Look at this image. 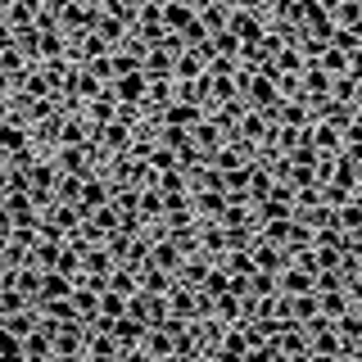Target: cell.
Segmentation results:
<instances>
[{
    "label": "cell",
    "mask_w": 362,
    "mask_h": 362,
    "mask_svg": "<svg viewBox=\"0 0 362 362\" xmlns=\"http://www.w3.org/2000/svg\"><path fill=\"white\" fill-rule=\"evenodd\" d=\"M82 5H105V0H82Z\"/></svg>",
    "instance_id": "f907efd6"
},
{
    "label": "cell",
    "mask_w": 362,
    "mask_h": 362,
    "mask_svg": "<svg viewBox=\"0 0 362 362\" xmlns=\"http://www.w3.org/2000/svg\"><path fill=\"white\" fill-rule=\"evenodd\" d=\"M358 308H362V303H358Z\"/></svg>",
    "instance_id": "11a10c76"
},
{
    "label": "cell",
    "mask_w": 362,
    "mask_h": 362,
    "mask_svg": "<svg viewBox=\"0 0 362 362\" xmlns=\"http://www.w3.org/2000/svg\"><path fill=\"white\" fill-rule=\"evenodd\" d=\"M82 181L86 177H77V173H59V181H54V199H59V204H77V199H82Z\"/></svg>",
    "instance_id": "d6a6232c"
},
{
    "label": "cell",
    "mask_w": 362,
    "mask_h": 362,
    "mask_svg": "<svg viewBox=\"0 0 362 362\" xmlns=\"http://www.w3.org/2000/svg\"><path fill=\"white\" fill-rule=\"evenodd\" d=\"M354 195H358V190H354V186H339V181H326V186H322V199L331 204V209H339V204L354 199Z\"/></svg>",
    "instance_id": "ee69618b"
},
{
    "label": "cell",
    "mask_w": 362,
    "mask_h": 362,
    "mask_svg": "<svg viewBox=\"0 0 362 362\" xmlns=\"http://www.w3.org/2000/svg\"><path fill=\"white\" fill-rule=\"evenodd\" d=\"M290 249L286 245H272V240H254V267H263V272H286L290 267Z\"/></svg>",
    "instance_id": "4fadbf2b"
},
{
    "label": "cell",
    "mask_w": 362,
    "mask_h": 362,
    "mask_svg": "<svg viewBox=\"0 0 362 362\" xmlns=\"http://www.w3.org/2000/svg\"><path fill=\"white\" fill-rule=\"evenodd\" d=\"M86 322H59L54 326V358H86Z\"/></svg>",
    "instance_id": "7a4b0ae2"
},
{
    "label": "cell",
    "mask_w": 362,
    "mask_h": 362,
    "mask_svg": "<svg viewBox=\"0 0 362 362\" xmlns=\"http://www.w3.org/2000/svg\"><path fill=\"white\" fill-rule=\"evenodd\" d=\"M313 145L322 154H339V150H344V132L331 127V122H313Z\"/></svg>",
    "instance_id": "4316f807"
},
{
    "label": "cell",
    "mask_w": 362,
    "mask_h": 362,
    "mask_svg": "<svg viewBox=\"0 0 362 362\" xmlns=\"http://www.w3.org/2000/svg\"><path fill=\"white\" fill-rule=\"evenodd\" d=\"M173 272H168V267H158L154 263V258H150V263H145L141 267V290H154V294H168V290H173Z\"/></svg>",
    "instance_id": "484cf974"
},
{
    "label": "cell",
    "mask_w": 362,
    "mask_h": 362,
    "mask_svg": "<svg viewBox=\"0 0 362 362\" xmlns=\"http://www.w3.org/2000/svg\"><path fill=\"white\" fill-rule=\"evenodd\" d=\"M73 308H77V317H82V322L90 326L100 317V290L95 286H82V281H77L73 286Z\"/></svg>",
    "instance_id": "603a6c76"
},
{
    "label": "cell",
    "mask_w": 362,
    "mask_h": 362,
    "mask_svg": "<svg viewBox=\"0 0 362 362\" xmlns=\"http://www.w3.org/2000/svg\"><path fill=\"white\" fill-rule=\"evenodd\" d=\"M5 190H9V158L0 163V199H5Z\"/></svg>",
    "instance_id": "bcb514c9"
},
{
    "label": "cell",
    "mask_w": 362,
    "mask_h": 362,
    "mask_svg": "<svg viewBox=\"0 0 362 362\" xmlns=\"http://www.w3.org/2000/svg\"><path fill=\"white\" fill-rule=\"evenodd\" d=\"M245 100H249V105H254V109H272V105H276V100H281V86H276V77L258 68V73H254V82L245 86Z\"/></svg>",
    "instance_id": "30bf717a"
},
{
    "label": "cell",
    "mask_w": 362,
    "mask_h": 362,
    "mask_svg": "<svg viewBox=\"0 0 362 362\" xmlns=\"http://www.w3.org/2000/svg\"><path fill=\"white\" fill-rule=\"evenodd\" d=\"M358 105H362V82H358Z\"/></svg>",
    "instance_id": "816d5d0a"
},
{
    "label": "cell",
    "mask_w": 362,
    "mask_h": 362,
    "mask_svg": "<svg viewBox=\"0 0 362 362\" xmlns=\"http://www.w3.org/2000/svg\"><path fill=\"white\" fill-rule=\"evenodd\" d=\"M168 308H173V317H181V322H199L204 308H199V286H186V281H173V290H168Z\"/></svg>",
    "instance_id": "3957f363"
},
{
    "label": "cell",
    "mask_w": 362,
    "mask_h": 362,
    "mask_svg": "<svg viewBox=\"0 0 362 362\" xmlns=\"http://www.w3.org/2000/svg\"><path fill=\"white\" fill-rule=\"evenodd\" d=\"M231 9H235V5H226V0H213L209 9H199V23H204L209 32H222L226 23H231Z\"/></svg>",
    "instance_id": "1f68e13d"
},
{
    "label": "cell",
    "mask_w": 362,
    "mask_h": 362,
    "mask_svg": "<svg viewBox=\"0 0 362 362\" xmlns=\"http://www.w3.org/2000/svg\"><path fill=\"white\" fill-rule=\"evenodd\" d=\"M231 195H226L222 186H204V190H190V209L199 213V218H222Z\"/></svg>",
    "instance_id": "9c48e42d"
},
{
    "label": "cell",
    "mask_w": 362,
    "mask_h": 362,
    "mask_svg": "<svg viewBox=\"0 0 362 362\" xmlns=\"http://www.w3.org/2000/svg\"><path fill=\"white\" fill-rule=\"evenodd\" d=\"M109 286H113V290H122V294H132V290H141V276H136L132 267H122V263H118V267L109 272Z\"/></svg>",
    "instance_id": "60d3db41"
},
{
    "label": "cell",
    "mask_w": 362,
    "mask_h": 362,
    "mask_svg": "<svg viewBox=\"0 0 362 362\" xmlns=\"http://www.w3.org/2000/svg\"><path fill=\"white\" fill-rule=\"evenodd\" d=\"M213 317H222V322H240V294L222 290L218 299H213Z\"/></svg>",
    "instance_id": "e575fe53"
},
{
    "label": "cell",
    "mask_w": 362,
    "mask_h": 362,
    "mask_svg": "<svg viewBox=\"0 0 362 362\" xmlns=\"http://www.w3.org/2000/svg\"><path fill=\"white\" fill-rule=\"evenodd\" d=\"M113 267H118V258H113L109 245H86L82 249V272L86 276H109Z\"/></svg>",
    "instance_id": "9a60e30c"
},
{
    "label": "cell",
    "mask_w": 362,
    "mask_h": 362,
    "mask_svg": "<svg viewBox=\"0 0 362 362\" xmlns=\"http://www.w3.org/2000/svg\"><path fill=\"white\" fill-rule=\"evenodd\" d=\"M122 313H127V294L113 290V286H105V290H100V317H95L90 326H109L113 317H122Z\"/></svg>",
    "instance_id": "7402d4cb"
},
{
    "label": "cell",
    "mask_w": 362,
    "mask_h": 362,
    "mask_svg": "<svg viewBox=\"0 0 362 362\" xmlns=\"http://www.w3.org/2000/svg\"><path fill=\"white\" fill-rule=\"evenodd\" d=\"M272 349H276V358H313L308 349V331H303L299 322H286L276 335H272Z\"/></svg>",
    "instance_id": "277c9868"
},
{
    "label": "cell",
    "mask_w": 362,
    "mask_h": 362,
    "mask_svg": "<svg viewBox=\"0 0 362 362\" xmlns=\"http://www.w3.org/2000/svg\"><path fill=\"white\" fill-rule=\"evenodd\" d=\"M349 240H354V245H358V249H362V231H354V235H349Z\"/></svg>",
    "instance_id": "c3c4849f"
},
{
    "label": "cell",
    "mask_w": 362,
    "mask_h": 362,
    "mask_svg": "<svg viewBox=\"0 0 362 362\" xmlns=\"http://www.w3.org/2000/svg\"><path fill=\"white\" fill-rule=\"evenodd\" d=\"M204 68H209V59H204L199 50H181L173 77H177V82H195V77H204Z\"/></svg>",
    "instance_id": "d4e9b609"
},
{
    "label": "cell",
    "mask_w": 362,
    "mask_h": 362,
    "mask_svg": "<svg viewBox=\"0 0 362 362\" xmlns=\"http://www.w3.org/2000/svg\"><path fill=\"white\" fill-rule=\"evenodd\" d=\"M86 358H90V362H122L118 335L105 331V326H90V331H86Z\"/></svg>",
    "instance_id": "5b68a950"
},
{
    "label": "cell",
    "mask_w": 362,
    "mask_h": 362,
    "mask_svg": "<svg viewBox=\"0 0 362 362\" xmlns=\"http://www.w3.org/2000/svg\"><path fill=\"white\" fill-rule=\"evenodd\" d=\"M331 95H335V100H349V105H358V77H354V73L331 77Z\"/></svg>",
    "instance_id": "f35d334b"
},
{
    "label": "cell",
    "mask_w": 362,
    "mask_h": 362,
    "mask_svg": "<svg viewBox=\"0 0 362 362\" xmlns=\"http://www.w3.org/2000/svg\"><path fill=\"white\" fill-rule=\"evenodd\" d=\"M186 5H190V9H195V14H199V9H209L213 0H186Z\"/></svg>",
    "instance_id": "7dc6e473"
},
{
    "label": "cell",
    "mask_w": 362,
    "mask_h": 362,
    "mask_svg": "<svg viewBox=\"0 0 362 362\" xmlns=\"http://www.w3.org/2000/svg\"><path fill=\"white\" fill-rule=\"evenodd\" d=\"M163 213H168V209H163V190H158V186H145V190H141V218H145V222H158Z\"/></svg>",
    "instance_id": "836d02e7"
},
{
    "label": "cell",
    "mask_w": 362,
    "mask_h": 362,
    "mask_svg": "<svg viewBox=\"0 0 362 362\" xmlns=\"http://www.w3.org/2000/svg\"><path fill=\"white\" fill-rule=\"evenodd\" d=\"M303 331H308V349H313V358H344V339H339L335 317L317 313L313 322H303Z\"/></svg>",
    "instance_id": "6da1fadb"
},
{
    "label": "cell",
    "mask_w": 362,
    "mask_h": 362,
    "mask_svg": "<svg viewBox=\"0 0 362 362\" xmlns=\"http://www.w3.org/2000/svg\"><path fill=\"white\" fill-rule=\"evenodd\" d=\"M0 272H5V258H0Z\"/></svg>",
    "instance_id": "f5cc1de1"
},
{
    "label": "cell",
    "mask_w": 362,
    "mask_h": 362,
    "mask_svg": "<svg viewBox=\"0 0 362 362\" xmlns=\"http://www.w3.org/2000/svg\"><path fill=\"white\" fill-rule=\"evenodd\" d=\"M317 299H322V313L326 317H344L349 308H354V294H349V286L344 290H322Z\"/></svg>",
    "instance_id": "f546056e"
},
{
    "label": "cell",
    "mask_w": 362,
    "mask_h": 362,
    "mask_svg": "<svg viewBox=\"0 0 362 362\" xmlns=\"http://www.w3.org/2000/svg\"><path fill=\"white\" fill-rule=\"evenodd\" d=\"M141 358H145V362L177 358V335L168 331V326H150V331H145V344H141Z\"/></svg>",
    "instance_id": "8992f818"
},
{
    "label": "cell",
    "mask_w": 362,
    "mask_h": 362,
    "mask_svg": "<svg viewBox=\"0 0 362 362\" xmlns=\"http://www.w3.org/2000/svg\"><path fill=\"white\" fill-rule=\"evenodd\" d=\"M95 32L105 37L113 50H118L122 41H127V32H132V23L127 18H118V14H109V9H100V18H95Z\"/></svg>",
    "instance_id": "44dd1931"
},
{
    "label": "cell",
    "mask_w": 362,
    "mask_h": 362,
    "mask_svg": "<svg viewBox=\"0 0 362 362\" xmlns=\"http://www.w3.org/2000/svg\"><path fill=\"white\" fill-rule=\"evenodd\" d=\"M0 358H23V335H14L0 317Z\"/></svg>",
    "instance_id": "b9f144b4"
},
{
    "label": "cell",
    "mask_w": 362,
    "mask_h": 362,
    "mask_svg": "<svg viewBox=\"0 0 362 362\" xmlns=\"http://www.w3.org/2000/svg\"><path fill=\"white\" fill-rule=\"evenodd\" d=\"M313 272L308 267H299V263H290L286 272H281V290H286V294H308L313 290Z\"/></svg>",
    "instance_id": "f1b7e54d"
},
{
    "label": "cell",
    "mask_w": 362,
    "mask_h": 362,
    "mask_svg": "<svg viewBox=\"0 0 362 362\" xmlns=\"http://www.w3.org/2000/svg\"><path fill=\"white\" fill-rule=\"evenodd\" d=\"M195 23V9L186 5V0H163V28L168 32H181V28H190Z\"/></svg>",
    "instance_id": "83f0119b"
},
{
    "label": "cell",
    "mask_w": 362,
    "mask_h": 362,
    "mask_svg": "<svg viewBox=\"0 0 362 362\" xmlns=\"http://www.w3.org/2000/svg\"><path fill=\"white\" fill-rule=\"evenodd\" d=\"M18 308H32V299L18 286H0V317H9V313H18Z\"/></svg>",
    "instance_id": "d590c367"
},
{
    "label": "cell",
    "mask_w": 362,
    "mask_h": 362,
    "mask_svg": "<svg viewBox=\"0 0 362 362\" xmlns=\"http://www.w3.org/2000/svg\"><path fill=\"white\" fill-rule=\"evenodd\" d=\"M190 136H195V145H199V150H204V158H213V154H218V145L226 141V132H222L218 122L209 118V113H204V118L195 122V127H190Z\"/></svg>",
    "instance_id": "ac0fdd59"
},
{
    "label": "cell",
    "mask_w": 362,
    "mask_h": 362,
    "mask_svg": "<svg viewBox=\"0 0 362 362\" xmlns=\"http://www.w3.org/2000/svg\"><path fill=\"white\" fill-rule=\"evenodd\" d=\"M299 86H303V100L317 105V100L331 95V73H326L317 59H308V64H303V73H299Z\"/></svg>",
    "instance_id": "52a82bcc"
},
{
    "label": "cell",
    "mask_w": 362,
    "mask_h": 362,
    "mask_svg": "<svg viewBox=\"0 0 362 362\" xmlns=\"http://www.w3.org/2000/svg\"><path fill=\"white\" fill-rule=\"evenodd\" d=\"M226 28H231L240 41H263L267 14H254V9H231V23H226Z\"/></svg>",
    "instance_id": "8fae6325"
},
{
    "label": "cell",
    "mask_w": 362,
    "mask_h": 362,
    "mask_svg": "<svg viewBox=\"0 0 362 362\" xmlns=\"http://www.w3.org/2000/svg\"><path fill=\"white\" fill-rule=\"evenodd\" d=\"M331 45H339L344 54H354V50H362V32H358V28H335Z\"/></svg>",
    "instance_id": "7bdbcfd3"
},
{
    "label": "cell",
    "mask_w": 362,
    "mask_h": 362,
    "mask_svg": "<svg viewBox=\"0 0 362 362\" xmlns=\"http://www.w3.org/2000/svg\"><path fill=\"white\" fill-rule=\"evenodd\" d=\"M317 5H326V9H335V5H339V0H317Z\"/></svg>",
    "instance_id": "681fc988"
},
{
    "label": "cell",
    "mask_w": 362,
    "mask_h": 362,
    "mask_svg": "<svg viewBox=\"0 0 362 362\" xmlns=\"http://www.w3.org/2000/svg\"><path fill=\"white\" fill-rule=\"evenodd\" d=\"M73 286H77V281L68 276V272L45 267V272H41V294H37V303H41V299H59V294H73Z\"/></svg>",
    "instance_id": "ffe728a7"
},
{
    "label": "cell",
    "mask_w": 362,
    "mask_h": 362,
    "mask_svg": "<svg viewBox=\"0 0 362 362\" xmlns=\"http://www.w3.org/2000/svg\"><path fill=\"white\" fill-rule=\"evenodd\" d=\"M272 168L267 163H254V173H249V204H258V199H267L272 195Z\"/></svg>",
    "instance_id": "4dcf8cb0"
},
{
    "label": "cell",
    "mask_w": 362,
    "mask_h": 362,
    "mask_svg": "<svg viewBox=\"0 0 362 362\" xmlns=\"http://www.w3.org/2000/svg\"><path fill=\"white\" fill-rule=\"evenodd\" d=\"M204 113H209L204 105H190V100H173V105L158 113V118H163L168 127H186V132H190V127H195V122L204 118Z\"/></svg>",
    "instance_id": "5bb4252c"
},
{
    "label": "cell",
    "mask_w": 362,
    "mask_h": 362,
    "mask_svg": "<svg viewBox=\"0 0 362 362\" xmlns=\"http://www.w3.org/2000/svg\"><path fill=\"white\" fill-rule=\"evenodd\" d=\"M23 145H32V127H23L14 118H0V154H18Z\"/></svg>",
    "instance_id": "e0dca14e"
},
{
    "label": "cell",
    "mask_w": 362,
    "mask_h": 362,
    "mask_svg": "<svg viewBox=\"0 0 362 362\" xmlns=\"http://www.w3.org/2000/svg\"><path fill=\"white\" fill-rule=\"evenodd\" d=\"M145 90H150V77H145V68H136V73H122L118 82H113V95H118L122 105H145Z\"/></svg>",
    "instance_id": "7c38bea8"
},
{
    "label": "cell",
    "mask_w": 362,
    "mask_h": 362,
    "mask_svg": "<svg viewBox=\"0 0 362 362\" xmlns=\"http://www.w3.org/2000/svg\"><path fill=\"white\" fill-rule=\"evenodd\" d=\"M339 339H344V358H362V308L354 303L344 317H335Z\"/></svg>",
    "instance_id": "ba28073f"
},
{
    "label": "cell",
    "mask_w": 362,
    "mask_h": 362,
    "mask_svg": "<svg viewBox=\"0 0 362 362\" xmlns=\"http://www.w3.org/2000/svg\"><path fill=\"white\" fill-rule=\"evenodd\" d=\"M173 68H177V50L168 41L145 50V77H173Z\"/></svg>",
    "instance_id": "2e32d148"
},
{
    "label": "cell",
    "mask_w": 362,
    "mask_h": 362,
    "mask_svg": "<svg viewBox=\"0 0 362 362\" xmlns=\"http://www.w3.org/2000/svg\"><path fill=\"white\" fill-rule=\"evenodd\" d=\"M204 294H213V299H218V294L222 290H231V272H226L222 263H213V272H209V276H204V286H199Z\"/></svg>",
    "instance_id": "8d00e7d4"
},
{
    "label": "cell",
    "mask_w": 362,
    "mask_h": 362,
    "mask_svg": "<svg viewBox=\"0 0 362 362\" xmlns=\"http://www.w3.org/2000/svg\"><path fill=\"white\" fill-rule=\"evenodd\" d=\"M154 263H158V267H168V272L177 276L181 263H186V249H181L173 235H154Z\"/></svg>",
    "instance_id": "d6986e66"
},
{
    "label": "cell",
    "mask_w": 362,
    "mask_h": 362,
    "mask_svg": "<svg viewBox=\"0 0 362 362\" xmlns=\"http://www.w3.org/2000/svg\"><path fill=\"white\" fill-rule=\"evenodd\" d=\"M358 118H362V105H358Z\"/></svg>",
    "instance_id": "db71d44e"
},
{
    "label": "cell",
    "mask_w": 362,
    "mask_h": 362,
    "mask_svg": "<svg viewBox=\"0 0 362 362\" xmlns=\"http://www.w3.org/2000/svg\"><path fill=\"white\" fill-rule=\"evenodd\" d=\"M317 64H322V68H326V73H331V77L349 73V54L339 50V45H326V50H322V59H317Z\"/></svg>",
    "instance_id": "ab89813d"
},
{
    "label": "cell",
    "mask_w": 362,
    "mask_h": 362,
    "mask_svg": "<svg viewBox=\"0 0 362 362\" xmlns=\"http://www.w3.org/2000/svg\"><path fill=\"white\" fill-rule=\"evenodd\" d=\"M272 64H276V77H281V73H294V77H299L303 64H308V54L299 50V41H286V45L276 50V59H272Z\"/></svg>",
    "instance_id": "cb8c5ba5"
},
{
    "label": "cell",
    "mask_w": 362,
    "mask_h": 362,
    "mask_svg": "<svg viewBox=\"0 0 362 362\" xmlns=\"http://www.w3.org/2000/svg\"><path fill=\"white\" fill-rule=\"evenodd\" d=\"M339 154H349L354 163H362V118H354L344 127V150H339Z\"/></svg>",
    "instance_id": "74e56055"
},
{
    "label": "cell",
    "mask_w": 362,
    "mask_h": 362,
    "mask_svg": "<svg viewBox=\"0 0 362 362\" xmlns=\"http://www.w3.org/2000/svg\"><path fill=\"white\" fill-rule=\"evenodd\" d=\"M235 9H254V14H267L272 9V0H231Z\"/></svg>",
    "instance_id": "f6af8a7d"
}]
</instances>
